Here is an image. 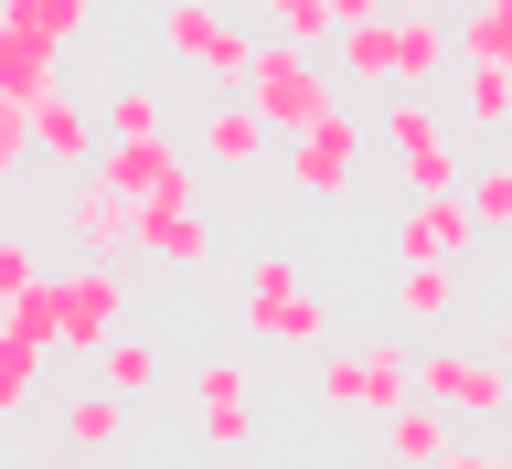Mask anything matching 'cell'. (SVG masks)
Segmentation results:
<instances>
[{
    "label": "cell",
    "instance_id": "obj_12",
    "mask_svg": "<svg viewBox=\"0 0 512 469\" xmlns=\"http://www.w3.org/2000/svg\"><path fill=\"white\" fill-rule=\"evenodd\" d=\"M32 139H43V160H54L64 182H96V171H107V107L75 96V86H54L32 107Z\"/></svg>",
    "mask_w": 512,
    "mask_h": 469
},
{
    "label": "cell",
    "instance_id": "obj_17",
    "mask_svg": "<svg viewBox=\"0 0 512 469\" xmlns=\"http://www.w3.org/2000/svg\"><path fill=\"white\" fill-rule=\"evenodd\" d=\"M43 363H54V331H43L32 310H11V331H0V416H32Z\"/></svg>",
    "mask_w": 512,
    "mask_h": 469
},
{
    "label": "cell",
    "instance_id": "obj_18",
    "mask_svg": "<svg viewBox=\"0 0 512 469\" xmlns=\"http://www.w3.org/2000/svg\"><path fill=\"white\" fill-rule=\"evenodd\" d=\"M86 0H11L0 11V43H43V54H64V43H86Z\"/></svg>",
    "mask_w": 512,
    "mask_h": 469
},
{
    "label": "cell",
    "instance_id": "obj_20",
    "mask_svg": "<svg viewBox=\"0 0 512 469\" xmlns=\"http://www.w3.org/2000/svg\"><path fill=\"white\" fill-rule=\"evenodd\" d=\"M342 32H352L342 0H278V11H267V43H299V54H310V43H342Z\"/></svg>",
    "mask_w": 512,
    "mask_h": 469
},
{
    "label": "cell",
    "instance_id": "obj_9",
    "mask_svg": "<svg viewBox=\"0 0 512 469\" xmlns=\"http://www.w3.org/2000/svg\"><path fill=\"white\" fill-rule=\"evenodd\" d=\"M96 182H107V192H128V203H139L150 224H171V214H203V182H192L182 139H118Z\"/></svg>",
    "mask_w": 512,
    "mask_h": 469
},
{
    "label": "cell",
    "instance_id": "obj_3",
    "mask_svg": "<svg viewBox=\"0 0 512 469\" xmlns=\"http://www.w3.org/2000/svg\"><path fill=\"white\" fill-rule=\"evenodd\" d=\"M150 32H160L182 64H203V75H214V107H224V96H246L256 64H267V22H235V11H214V0H171Z\"/></svg>",
    "mask_w": 512,
    "mask_h": 469
},
{
    "label": "cell",
    "instance_id": "obj_1",
    "mask_svg": "<svg viewBox=\"0 0 512 469\" xmlns=\"http://www.w3.org/2000/svg\"><path fill=\"white\" fill-rule=\"evenodd\" d=\"M459 54V11H384V22H352L331 75L342 86H384V96H416L438 64Z\"/></svg>",
    "mask_w": 512,
    "mask_h": 469
},
{
    "label": "cell",
    "instance_id": "obj_25",
    "mask_svg": "<svg viewBox=\"0 0 512 469\" xmlns=\"http://www.w3.org/2000/svg\"><path fill=\"white\" fill-rule=\"evenodd\" d=\"M459 203H470L480 235H502L512 224V160H470V192H459Z\"/></svg>",
    "mask_w": 512,
    "mask_h": 469
},
{
    "label": "cell",
    "instance_id": "obj_14",
    "mask_svg": "<svg viewBox=\"0 0 512 469\" xmlns=\"http://www.w3.org/2000/svg\"><path fill=\"white\" fill-rule=\"evenodd\" d=\"M395 235H406V267H470V246H480L470 203H406Z\"/></svg>",
    "mask_w": 512,
    "mask_h": 469
},
{
    "label": "cell",
    "instance_id": "obj_27",
    "mask_svg": "<svg viewBox=\"0 0 512 469\" xmlns=\"http://www.w3.org/2000/svg\"><path fill=\"white\" fill-rule=\"evenodd\" d=\"M96 384H107V395H139V384H160V342H139V331H128V342L96 363Z\"/></svg>",
    "mask_w": 512,
    "mask_h": 469
},
{
    "label": "cell",
    "instance_id": "obj_4",
    "mask_svg": "<svg viewBox=\"0 0 512 469\" xmlns=\"http://www.w3.org/2000/svg\"><path fill=\"white\" fill-rule=\"evenodd\" d=\"M32 320L54 331V352H96V363H107V352L128 342L118 331L128 320V267H54V288L32 299Z\"/></svg>",
    "mask_w": 512,
    "mask_h": 469
},
{
    "label": "cell",
    "instance_id": "obj_29",
    "mask_svg": "<svg viewBox=\"0 0 512 469\" xmlns=\"http://www.w3.org/2000/svg\"><path fill=\"white\" fill-rule=\"evenodd\" d=\"M491 363L512 374V299H502V320H491Z\"/></svg>",
    "mask_w": 512,
    "mask_h": 469
},
{
    "label": "cell",
    "instance_id": "obj_13",
    "mask_svg": "<svg viewBox=\"0 0 512 469\" xmlns=\"http://www.w3.org/2000/svg\"><path fill=\"white\" fill-rule=\"evenodd\" d=\"M192 395H203V448H256V374L235 352H214L192 374Z\"/></svg>",
    "mask_w": 512,
    "mask_h": 469
},
{
    "label": "cell",
    "instance_id": "obj_28",
    "mask_svg": "<svg viewBox=\"0 0 512 469\" xmlns=\"http://www.w3.org/2000/svg\"><path fill=\"white\" fill-rule=\"evenodd\" d=\"M448 469H512V448H502V438H459V459H448Z\"/></svg>",
    "mask_w": 512,
    "mask_h": 469
},
{
    "label": "cell",
    "instance_id": "obj_22",
    "mask_svg": "<svg viewBox=\"0 0 512 469\" xmlns=\"http://www.w3.org/2000/svg\"><path fill=\"white\" fill-rule=\"evenodd\" d=\"M150 256L171 267V278H203V267H214V224H203V214H171V224H150Z\"/></svg>",
    "mask_w": 512,
    "mask_h": 469
},
{
    "label": "cell",
    "instance_id": "obj_24",
    "mask_svg": "<svg viewBox=\"0 0 512 469\" xmlns=\"http://www.w3.org/2000/svg\"><path fill=\"white\" fill-rule=\"evenodd\" d=\"M459 118L491 128V139L512 128V75H502V64H459Z\"/></svg>",
    "mask_w": 512,
    "mask_h": 469
},
{
    "label": "cell",
    "instance_id": "obj_16",
    "mask_svg": "<svg viewBox=\"0 0 512 469\" xmlns=\"http://www.w3.org/2000/svg\"><path fill=\"white\" fill-rule=\"evenodd\" d=\"M459 459V416L416 395L406 416H384V469H448Z\"/></svg>",
    "mask_w": 512,
    "mask_h": 469
},
{
    "label": "cell",
    "instance_id": "obj_11",
    "mask_svg": "<svg viewBox=\"0 0 512 469\" xmlns=\"http://www.w3.org/2000/svg\"><path fill=\"white\" fill-rule=\"evenodd\" d=\"M363 150H374V128H352V118H320L310 139H288V192L299 203H342L352 182H363Z\"/></svg>",
    "mask_w": 512,
    "mask_h": 469
},
{
    "label": "cell",
    "instance_id": "obj_19",
    "mask_svg": "<svg viewBox=\"0 0 512 469\" xmlns=\"http://www.w3.org/2000/svg\"><path fill=\"white\" fill-rule=\"evenodd\" d=\"M128 427V395H107V384H86V395H64V448L75 459H96V448H118Z\"/></svg>",
    "mask_w": 512,
    "mask_h": 469
},
{
    "label": "cell",
    "instance_id": "obj_6",
    "mask_svg": "<svg viewBox=\"0 0 512 469\" xmlns=\"http://www.w3.org/2000/svg\"><path fill=\"white\" fill-rule=\"evenodd\" d=\"M320 406H342V416H406L416 406V363L406 342L384 331V342H352V352H320Z\"/></svg>",
    "mask_w": 512,
    "mask_h": 469
},
{
    "label": "cell",
    "instance_id": "obj_21",
    "mask_svg": "<svg viewBox=\"0 0 512 469\" xmlns=\"http://www.w3.org/2000/svg\"><path fill=\"white\" fill-rule=\"evenodd\" d=\"M459 64H502L512 75V0H470L459 11Z\"/></svg>",
    "mask_w": 512,
    "mask_h": 469
},
{
    "label": "cell",
    "instance_id": "obj_2",
    "mask_svg": "<svg viewBox=\"0 0 512 469\" xmlns=\"http://www.w3.org/2000/svg\"><path fill=\"white\" fill-rule=\"evenodd\" d=\"M374 139L395 150L406 203H459V192H470V160H459V139H448V118L427 107V96H384V107H374Z\"/></svg>",
    "mask_w": 512,
    "mask_h": 469
},
{
    "label": "cell",
    "instance_id": "obj_5",
    "mask_svg": "<svg viewBox=\"0 0 512 469\" xmlns=\"http://www.w3.org/2000/svg\"><path fill=\"white\" fill-rule=\"evenodd\" d=\"M246 107L278 128V139H310L320 118H342V75H331L320 54H299V43H267V64H256Z\"/></svg>",
    "mask_w": 512,
    "mask_h": 469
},
{
    "label": "cell",
    "instance_id": "obj_15",
    "mask_svg": "<svg viewBox=\"0 0 512 469\" xmlns=\"http://www.w3.org/2000/svg\"><path fill=\"white\" fill-rule=\"evenodd\" d=\"M192 139H203V160H214V171H256L267 150H288V139H278L267 118H256L246 96H224V107H203V128H192Z\"/></svg>",
    "mask_w": 512,
    "mask_h": 469
},
{
    "label": "cell",
    "instance_id": "obj_10",
    "mask_svg": "<svg viewBox=\"0 0 512 469\" xmlns=\"http://www.w3.org/2000/svg\"><path fill=\"white\" fill-rule=\"evenodd\" d=\"M416 395H427V406H448L459 427H502V416H512V374L491 363V352H459V342L416 352Z\"/></svg>",
    "mask_w": 512,
    "mask_h": 469
},
{
    "label": "cell",
    "instance_id": "obj_8",
    "mask_svg": "<svg viewBox=\"0 0 512 469\" xmlns=\"http://www.w3.org/2000/svg\"><path fill=\"white\" fill-rule=\"evenodd\" d=\"M150 256V214L107 182H64V267H139Z\"/></svg>",
    "mask_w": 512,
    "mask_h": 469
},
{
    "label": "cell",
    "instance_id": "obj_23",
    "mask_svg": "<svg viewBox=\"0 0 512 469\" xmlns=\"http://www.w3.org/2000/svg\"><path fill=\"white\" fill-rule=\"evenodd\" d=\"M96 107H107V150H118V139H171V107H160L150 86H107Z\"/></svg>",
    "mask_w": 512,
    "mask_h": 469
},
{
    "label": "cell",
    "instance_id": "obj_7",
    "mask_svg": "<svg viewBox=\"0 0 512 469\" xmlns=\"http://www.w3.org/2000/svg\"><path fill=\"white\" fill-rule=\"evenodd\" d=\"M235 331L267 342V352H320V299H310V278H299V256H256L246 267Z\"/></svg>",
    "mask_w": 512,
    "mask_h": 469
},
{
    "label": "cell",
    "instance_id": "obj_26",
    "mask_svg": "<svg viewBox=\"0 0 512 469\" xmlns=\"http://www.w3.org/2000/svg\"><path fill=\"white\" fill-rule=\"evenodd\" d=\"M395 310H416V320H448V310H459V267H406Z\"/></svg>",
    "mask_w": 512,
    "mask_h": 469
}]
</instances>
